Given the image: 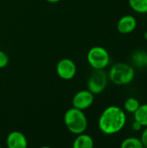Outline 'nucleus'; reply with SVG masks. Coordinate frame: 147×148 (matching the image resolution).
Listing matches in <instances>:
<instances>
[{
	"label": "nucleus",
	"instance_id": "f3484780",
	"mask_svg": "<svg viewBox=\"0 0 147 148\" xmlns=\"http://www.w3.org/2000/svg\"><path fill=\"white\" fill-rule=\"evenodd\" d=\"M140 140L143 144V147H144L147 148V127H145V129L143 130L142 134H141V136H140Z\"/></svg>",
	"mask_w": 147,
	"mask_h": 148
},
{
	"label": "nucleus",
	"instance_id": "4be33fe9",
	"mask_svg": "<svg viewBox=\"0 0 147 148\" xmlns=\"http://www.w3.org/2000/svg\"></svg>",
	"mask_w": 147,
	"mask_h": 148
},
{
	"label": "nucleus",
	"instance_id": "0eeeda50",
	"mask_svg": "<svg viewBox=\"0 0 147 148\" xmlns=\"http://www.w3.org/2000/svg\"><path fill=\"white\" fill-rule=\"evenodd\" d=\"M94 101V95L88 89H84L77 92L72 100V105L74 108L86 110L89 108Z\"/></svg>",
	"mask_w": 147,
	"mask_h": 148
},
{
	"label": "nucleus",
	"instance_id": "6ab92c4d",
	"mask_svg": "<svg viewBox=\"0 0 147 148\" xmlns=\"http://www.w3.org/2000/svg\"><path fill=\"white\" fill-rule=\"evenodd\" d=\"M48 3H58L60 2L61 0H46Z\"/></svg>",
	"mask_w": 147,
	"mask_h": 148
},
{
	"label": "nucleus",
	"instance_id": "412c9836",
	"mask_svg": "<svg viewBox=\"0 0 147 148\" xmlns=\"http://www.w3.org/2000/svg\"><path fill=\"white\" fill-rule=\"evenodd\" d=\"M146 54H147V52H146Z\"/></svg>",
	"mask_w": 147,
	"mask_h": 148
},
{
	"label": "nucleus",
	"instance_id": "6e6552de",
	"mask_svg": "<svg viewBox=\"0 0 147 148\" xmlns=\"http://www.w3.org/2000/svg\"><path fill=\"white\" fill-rule=\"evenodd\" d=\"M137 28V19L132 15L121 16L117 23V30L120 34H130Z\"/></svg>",
	"mask_w": 147,
	"mask_h": 148
},
{
	"label": "nucleus",
	"instance_id": "39448f33",
	"mask_svg": "<svg viewBox=\"0 0 147 148\" xmlns=\"http://www.w3.org/2000/svg\"><path fill=\"white\" fill-rule=\"evenodd\" d=\"M108 75L104 69H94L88 79V89L94 95L101 94L107 88Z\"/></svg>",
	"mask_w": 147,
	"mask_h": 148
},
{
	"label": "nucleus",
	"instance_id": "f257e3e1",
	"mask_svg": "<svg viewBox=\"0 0 147 148\" xmlns=\"http://www.w3.org/2000/svg\"><path fill=\"white\" fill-rule=\"evenodd\" d=\"M126 124V114L118 106H109L103 110L98 121V127L106 135L120 133Z\"/></svg>",
	"mask_w": 147,
	"mask_h": 148
},
{
	"label": "nucleus",
	"instance_id": "5701e85b",
	"mask_svg": "<svg viewBox=\"0 0 147 148\" xmlns=\"http://www.w3.org/2000/svg\"><path fill=\"white\" fill-rule=\"evenodd\" d=\"M146 68H147V67H146Z\"/></svg>",
	"mask_w": 147,
	"mask_h": 148
},
{
	"label": "nucleus",
	"instance_id": "20e7f679",
	"mask_svg": "<svg viewBox=\"0 0 147 148\" xmlns=\"http://www.w3.org/2000/svg\"><path fill=\"white\" fill-rule=\"evenodd\" d=\"M87 60L94 69H104L110 63V55L105 48L94 46L88 50Z\"/></svg>",
	"mask_w": 147,
	"mask_h": 148
},
{
	"label": "nucleus",
	"instance_id": "7ed1b4c3",
	"mask_svg": "<svg viewBox=\"0 0 147 148\" xmlns=\"http://www.w3.org/2000/svg\"><path fill=\"white\" fill-rule=\"evenodd\" d=\"M63 121L67 129L74 134L84 133L88 128V119L83 110L74 107L66 111Z\"/></svg>",
	"mask_w": 147,
	"mask_h": 148
},
{
	"label": "nucleus",
	"instance_id": "aec40b11",
	"mask_svg": "<svg viewBox=\"0 0 147 148\" xmlns=\"http://www.w3.org/2000/svg\"><path fill=\"white\" fill-rule=\"evenodd\" d=\"M144 36H145V38H146V39H147V31L145 33V34H144Z\"/></svg>",
	"mask_w": 147,
	"mask_h": 148
},
{
	"label": "nucleus",
	"instance_id": "dca6fc26",
	"mask_svg": "<svg viewBox=\"0 0 147 148\" xmlns=\"http://www.w3.org/2000/svg\"><path fill=\"white\" fill-rule=\"evenodd\" d=\"M10 59L8 55L4 52L0 50V69H3L5 68L8 64H9Z\"/></svg>",
	"mask_w": 147,
	"mask_h": 148
},
{
	"label": "nucleus",
	"instance_id": "423d86ee",
	"mask_svg": "<svg viewBox=\"0 0 147 148\" xmlns=\"http://www.w3.org/2000/svg\"><path fill=\"white\" fill-rule=\"evenodd\" d=\"M76 72V64L69 58H63L60 60L56 65V74L62 80H72L75 76Z\"/></svg>",
	"mask_w": 147,
	"mask_h": 148
},
{
	"label": "nucleus",
	"instance_id": "1a4fd4ad",
	"mask_svg": "<svg viewBox=\"0 0 147 148\" xmlns=\"http://www.w3.org/2000/svg\"><path fill=\"white\" fill-rule=\"evenodd\" d=\"M6 145L9 148H26L28 140L22 132L12 131L6 138Z\"/></svg>",
	"mask_w": 147,
	"mask_h": 148
},
{
	"label": "nucleus",
	"instance_id": "4468645a",
	"mask_svg": "<svg viewBox=\"0 0 147 148\" xmlns=\"http://www.w3.org/2000/svg\"><path fill=\"white\" fill-rule=\"evenodd\" d=\"M121 148H143V144L140 140V138L136 137H128L122 140L120 144Z\"/></svg>",
	"mask_w": 147,
	"mask_h": 148
},
{
	"label": "nucleus",
	"instance_id": "f8f14e48",
	"mask_svg": "<svg viewBox=\"0 0 147 148\" xmlns=\"http://www.w3.org/2000/svg\"><path fill=\"white\" fill-rule=\"evenodd\" d=\"M134 121L141 124L143 127H147V103L140 104L139 108L133 114Z\"/></svg>",
	"mask_w": 147,
	"mask_h": 148
},
{
	"label": "nucleus",
	"instance_id": "ddd939ff",
	"mask_svg": "<svg viewBox=\"0 0 147 148\" xmlns=\"http://www.w3.org/2000/svg\"><path fill=\"white\" fill-rule=\"evenodd\" d=\"M131 9L139 14L147 13V0H128Z\"/></svg>",
	"mask_w": 147,
	"mask_h": 148
},
{
	"label": "nucleus",
	"instance_id": "9d476101",
	"mask_svg": "<svg viewBox=\"0 0 147 148\" xmlns=\"http://www.w3.org/2000/svg\"><path fill=\"white\" fill-rule=\"evenodd\" d=\"M94 146V141L93 138L90 135L85 134V132L79 134L73 142L74 148H93Z\"/></svg>",
	"mask_w": 147,
	"mask_h": 148
},
{
	"label": "nucleus",
	"instance_id": "f03ea898",
	"mask_svg": "<svg viewBox=\"0 0 147 148\" xmlns=\"http://www.w3.org/2000/svg\"><path fill=\"white\" fill-rule=\"evenodd\" d=\"M135 69L126 62H117L111 67L108 72V79L115 85L124 86L130 84L135 78Z\"/></svg>",
	"mask_w": 147,
	"mask_h": 148
},
{
	"label": "nucleus",
	"instance_id": "9b49d317",
	"mask_svg": "<svg viewBox=\"0 0 147 148\" xmlns=\"http://www.w3.org/2000/svg\"><path fill=\"white\" fill-rule=\"evenodd\" d=\"M132 63L138 69L147 67V54L144 50H135L132 55Z\"/></svg>",
	"mask_w": 147,
	"mask_h": 148
},
{
	"label": "nucleus",
	"instance_id": "a211bd4d",
	"mask_svg": "<svg viewBox=\"0 0 147 148\" xmlns=\"http://www.w3.org/2000/svg\"><path fill=\"white\" fill-rule=\"evenodd\" d=\"M132 127H133V129L134 131H140V130L143 128V127L141 126V124L139 123V122L136 121H133V125H132Z\"/></svg>",
	"mask_w": 147,
	"mask_h": 148
},
{
	"label": "nucleus",
	"instance_id": "2eb2a0df",
	"mask_svg": "<svg viewBox=\"0 0 147 148\" xmlns=\"http://www.w3.org/2000/svg\"><path fill=\"white\" fill-rule=\"evenodd\" d=\"M140 103L135 97H129L124 102V110L129 114H134V112L139 108Z\"/></svg>",
	"mask_w": 147,
	"mask_h": 148
}]
</instances>
